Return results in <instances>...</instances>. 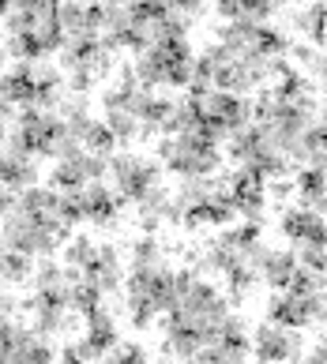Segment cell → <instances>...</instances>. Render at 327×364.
<instances>
[{
	"label": "cell",
	"instance_id": "6da1fadb",
	"mask_svg": "<svg viewBox=\"0 0 327 364\" xmlns=\"http://www.w3.org/2000/svg\"><path fill=\"white\" fill-rule=\"evenodd\" d=\"M192 57H196V49H192L188 38L166 34L162 42L135 53L132 72L143 87H151V90H158V87L181 90V87H188V75H192Z\"/></svg>",
	"mask_w": 327,
	"mask_h": 364
},
{
	"label": "cell",
	"instance_id": "7a4b0ae2",
	"mask_svg": "<svg viewBox=\"0 0 327 364\" xmlns=\"http://www.w3.org/2000/svg\"><path fill=\"white\" fill-rule=\"evenodd\" d=\"M117 46L109 38H87V42H64L61 46V72L72 94H87L105 83L117 72Z\"/></svg>",
	"mask_w": 327,
	"mask_h": 364
},
{
	"label": "cell",
	"instance_id": "3957f363",
	"mask_svg": "<svg viewBox=\"0 0 327 364\" xmlns=\"http://www.w3.org/2000/svg\"><path fill=\"white\" fill-rule=\"evenodd\" d=\"M222 146L203 143L192 132H173L158 136V166L173 177H214L222 169Z\"/></svg>",
	"mask_w": 327,
	"mask_h": 364
},
{
	"label": "cell",
	"instance_id": "277c9868",
	"mask_svg": "<svg viewBox=\"0 0 327 364\" xmlns=\"http://www.w3.org/2000/svg\"><path fill=\"white\" fill-rule=\"evenodd\" d=\"M109 192H113L120 203H135L143 192H151L155 184H162V166L147 154L135 151H113L105 158V177Z\"/></svg>",
	"mask_w": 327,
	"mask_h": 364
},
{
	"label": "cell",
	"instance_id": "5b68a950",
	"mask_svg": "<svg viewBox=\"0 0 327 364\" xmlns=\"http://www.w3.org/2000/svg\"><path fill=\"white\" fill-rule=\"evenodd\" d=\"M0 237H4V245L8 248H16V252H26V255H34V259H46V255H57L64 240L53 233L49 225H42L38 218H31L23 207L11 203L4 214H0Z\"/></svg>",
	"mask_w": 327,
	"mask_h": 364
},
{
	"label": "cell",
	"instance_id": "8992f818",
	"mask_svg": "<svg viewBox=\"0 0 327 364\" xmlns=\"http://www.w3.org/2000/svg\"><path fill=\"white\" fill-rule=\"evenodd\" d=\"M57 349H53V338H46L34 323L26 319H0V360H31V364H42L53 360Z\"/></svg>",
	"mask_w": 327,
	"mask_h": 364
},
{
	"label": "cell",
	"instance_id": "52a82bcc",
	"mask_svg": "<svg viewBox=\"0 0 327 364\" xmlns=\"http://www.w3.org/2000/svg\"><path fill=\"white\" fill-rule=\"evenodd\" d=\"M188 105L199 120H218L222 128L237 132L244 124H252V102L244 94H229V90H218V87H207V90H188Z\"/></svg>",
	"mask_w": 327,
	"mask_h": 364
},
{
	"label": "cell",
	"instance_id": "ba28073f",
	"mask_svg": "<svg viewBox=\"0 0 327 364\" xmlns=\"http://www.w3.org/2000/svg\"><path fill=\"white\" fill-rule=\"evenodd\" d=\"M222 188H226L229 203H234V210H237V218L264 225V214H267V181L260 177V173L237 166L234 173H222Z\"/></svg>",
	"mask_w": 327,
	"mask_h": 364
},
{
	"label": "cell",
	"instance_id": "9c48e42d",
	"mask_svg": "<svg viewBox=\"0 0 327 364\" xmlns=\"http://www.w3.org/2000/svg\"><path fill=\"white\" fill-rule=\"evenodd\" d=\"M267 323L294 327V331L323 323V293L301 296V293H290V289H275V296H267Z\"/></svg>",
	"mask_w": 327,
	"mask_h": 364
},
{
	"label": "cell",
	"instance_id": "30bf717a",
	"mask_svg": "<svg viewBox=\"0 0 327 364\" xmlns=\"http://www.w3.org/2000/svg\"><path fill=\"white\" fill-rule=\"evenodd\" d=\"M16 207H23L31 218H38L42 225H49L61 240H68L76 233V225L64 218L61 192H57V188H49V184H31V188H23V192H16Z\"/></svg>",
	"mask_w": 327,
	"mask_h": 364
},
{
	"label": "cell",
	"instance_id": "8fae6325",
	"mask_svg": "<svg viewBox=\"0 0 327 364\" xmlns=\"http://www.w3.org/2000/svg\"><path fill=\"white\" fill-rule=\"evenodd\" d=\"M57 31L64 42H87L102 38V4L98 0H61L57 4Z\"/></svg>",
	"mask_w": 327,
	"mask_h": 364
},
{
	"label": "cell",
	"instance_id": "7c38bea8",
	"mask_svg": "<svg viewBox=\"0 0 327 364\" xmlns=\"http://www.w3.org/2000/svg\"><path fill=\"white\" fill-rule=\"evenodd\" d=\"M102 177H105V158L90 154V151H76V154L53 161L49 188H57V192H72V188H83V184L102 181Z\"/></svg>",
	"mask_w": 327,
	"mask_h": 364
},
{
	"label": "cell",
	"instance_id": "4fadbf2b",
	"mask_svg": "<svg viewBox=\"0 0 327 364\" xmlns=\"http://www.w3.org/2000/svg\"><path fill=\"white\" fill-rule=\"evenodd\" d=\"M252 353L260 360H301L305 357L301 331L279 327V323H260L252 334Z\"/></svg>",
	"mask_w": 327,
	"mask_h": 364
},
{
	"label": "cell",
	"instance_id": "5bb4252c",
	"mask_svg": "<svg viewBox=\"0 0 327 364\" xmlns=\"http://www.w3.org/2000/svg\"><path fill=\"white\" fill-rule=\"evenodd\" d=\"M19 312L31 316V323L46 334V338L64 334L68 327H72V319H76V312L61 301V296H49V293H38V289L26 296V301H19Z\"/></svg>",
	"mask_w": 327,
	"mask_h": 364
},
{
	"label": "cell",
	"instance_id": "9a60e30c",
	"mask_svg": "<svg viewBox=\"0 0 327 364\" xmlns=\"http://www.w3.org/2000/svg\"><path fill=\"white\" fill-rule=\"evenodd\" d=\"M79 274H83L87 286H94L102 296H113L120 286H125V263H120V252L113 245H98L94 259Z\"/></svg>",
	"mask_w": 327,
	"mask_h": 364
},
{
	"label": "cell",
	"instance_id": "2e32d148",
	"mask_svg": "<svg viewBox=\"0 0 327 364\" xmlns=\"http://www.w3.org/2000/svg\"><path fill=\"white\" fill-rule=\"evenodd\" d=\"M132 207H135V222H140L143 233H158L162 225H177V222H181V214H177L166 184H155L151 192H143Z\"/></svg>",
	"mask_w": 327,
	"mask_h": 364
},
{
	"label": "cell",
	"instance_id": "e0dca14e",
	"mask_svg": "<svg viewBox=\"0 0 327 364\" xmlns=\"http://www.w3.org/2000/svg\"><path fill=\"white\" fill-rule=\"evenodd\" d=\"M279 229L290 245H305V240H323L327 237V225H323V210H312V207H286Z\"/></svg>",
	"mask_w": 327,
	"mask_h": 364
},
{
	"label": "cell",
	"instance_id": "ac0fdd59",
	"mask_svg": "<svg viewBox=\"0 0 327 364\" xmlns=\"http://www.w3.org/2000/svg\"><path fill=\"white\" fill-rule=\"evenodd\" d=\"M83 203H87V222L98 229H117L120 225V199L109 192L105 181H90L83 184Z\"/></svg>",
	"mask_w": 327,
	"mask_h": 364
},
{
	"label": "cell",
	"instance_id": "d6986e66",
	"mask_svg": "<svg viewBox=\"0 0 327 364\" xmlns=\"http://www.w3.org/2000/svg\"><path fill=\"white\" fill-rule=\"evenodd\" d=\"M0 102H8L16 113L34 105V60H16V68L0 72Z\"/></svg>",
	"mask_w": 327,
	"mask_h": 364
},
{
	"label": "cell",
	"instance_id": "ffe728a7",
	"mask_svg": "<svg viewBox=\"0 0 327 364\" xmlns=\"http://www.w3.org/2000/svg\"><path fill=\"white\" fill-rule=\"evenodd\" d=\"M79 319H83V338L105 357V349L120 338V334H117V316H113V308H109L105 301H98L94 308H87V312L79 316Z\"/></svg>",
	"mask_w": 327,
	"mask_h": 364
},
{
	"label": "cell",
	"instance_id": "44dd1931",
	"mask_svg": "<svg viewBox=\"0 0 327 364\" xmlns=\"http://www.w3.org/2000/svg\"><path fill=\"white\" fill-rule=\"evenodd\" d=\"M42 181V173H38V161L26 158V154H16V151H0V184L8 188V192H23V188H31Z\"/></svg>",
	"mask_w": 327,
	"mask_h": 364
},
{
	"label": "cell",
	"instance_id": "7402d4cb",
	"mask_svg": "<svg viewBox=\"0 0 327 364\" xmlns=\"http://www.w3.org/2000/svg\"><path fill=\"white\" fill-rule=\"evenodd\" d=\"M297 271V252L294 248H267L260 259V282L267 289H286V282Z\"/></svg>",
	"mask_w": 327,
	"mask_h": 364
},
{
	"label": "cell",
	"instance_id": "603a6c76",
	"mask_svg": "<svg viewBox=\"0 0 327 364\" xmlns=\"http://www.w3.org/2000/svg\"><path fill=\"white\" fill-rule=\"evenodd\" d=\"M294 192L301 196V207L323 210V207H327V177H323V166H305V169L294 177Z\"/></svg>",
	"mask_w": 327,
	"mask_h": 364
},
{
	"label": "cell",
	"instance_id": "cb8c5ba5",
	"mask_svg": "<svg viewBox=\"0 0 327 364\" xmlns=\"http://www.w3.org/2000/svg\"><path fill=\"white\" fill-rule=\"evenodd\" d=\"M162 267H170L166 245H162L155 233H143V237L132 245V263H128V271H162Z\"/></svg>",
	"mask_w": 327,
	"mask_h": 364
},
{
	"label": "cell",
	"instance_id": "d4e9b609",
	"mask_svg": "<svg viewBox=\"0 0 327 364\" xmlns=\"http://www.w3.org/2000/svg\"><path fill=\"white\" fill-rule=\"evenodd\" d=\"M294 31L308 38V46L323 49V38H327V4L323 0H312L305 11H297L294 16Z\"/></svg>",
	"mask_w": 327,
	"mask_h": 364
},
{
	"label": "cell",
	"instance_id": "484cf974",
	"mask_svg": "<svg viewBox=\"0 0 327 364\" xmlns=\"http://www.w3.org/2000/svg\"><path fill=\"white\" fill-rule=\"evenodd\" d=\"M162 353L192 360L199 353V338L192 331H185V327H170V323H162Z\"/></svg>",
	"mask_w": 327,
	"mask_h": 364
},
{
	"label": "cell",
	"instance_id": "4316f807",
	"mask_svg": "<svg viewBox=\"0 0 327 364\" xmlns=\"http://www.w3.org/2000/svg\"><path fill=\"white\" fill-rule=\"evenodd\" d=\"M94 252H98V240L87 237V233H72L61 245V263L72 267V271H83V267L94 259Z\"/></svg>",
	"mask_w": 327,
	"mask_h": 364
},
{
	"label": "cell",
	"instance_id": "83f0119b",
	"mask_svg": "<svg viewBox=\"0 0 327 364\" xmlns=\"http://www.w3.org/2000/svg\"><path fill=\"white\" fill-rule=\"evenodd\" d=\"M79 146H83V151H90V154H98V158H109V154H113L120 143H117L113 132L105 128V120L94 117L90 124L83 128V136H79Z\"/></svg>",
	"mask_w": 327,
	"mask_h": 364
},
{
	"label": "cell",
	"instance_id": "f1b7e54d",
	"mask_svg": "<svg viewBox=\"0 0 327 364\" xmlns=\"http://www.w3.org/2000/svg\"><path fill=\"white\" fill-rule=\"evenodd\" d=\"M34 274V255H26V252H16V248H8L4 252V286H26Z\"/></svg>",
	"mask_w": 327,
	"mask_h": 364
},
{
	"label": "cell",
	"instance_id": "f546056e",
	"mask_svg": "<svg viewBox=\"0 0 327 364\" xmlns=\"http://www.w3.org/2000/svg\"><path fill=\"white\" fill-rule=\"evenodd\" d=\"M286 289L301 293V296H316V293H323V271H308V267L297 263V271H294L290 282H286Z\"/></svg>",
	"mask_w": 327,
	"mask_h": 364
},
{
	"label": "cell",
	"instance_id": "4dcf8cb0",
	"mask_svg": "<svg viewBox=\"0 0 327 364\" xmlns=\"http://www.w3.org/2000/svg\"><path fill=\"white\" fill-rule=\"evenodd\" d=\"M241 16L237 19H252V23H271V16L282 8V0H237Z\"/></svg>",
	"mask_w": 327,
	"mask_h": 364
},
{
	"label": "cell",
	"instance_id": "1f68e13d",
	"mask_svg": "<svg viewBox=\"0 0 327 364\" xmlns=\"http://www.w3.org/2000/svg\"><path fill=\"white\" fill-rule=\"evenodd\" d=\"M323 146H327V139H323V120H320V124H312L305 132V158L301 161H308V166H323Z\"/></svg>",
	"mask_w": 327,
	"mask_h": 364
},
{
	"label": "cell",
	"instance_id": "d6a6232c",
	"mask_svg": "<svg viewBox=\"0 0 327 364\" xmlns=\"http://www.w3.org/2000/svg\"><path fill=\"white\" fill-rule=\"evenodd\" d=\"M297 252V263L308 267V271H323L327 255H323V240H305V245H294Z\"/></svg>",
	"mask_w": 327,
	"mask_h": 364
},
{
	"label": "cell",
	"instance_id": "836d02e7",
	"mask_svg": "<svg viewBox=\"0 0 327 364\" xmlns=\"http://www.w3.org/2000/svg\"><path fill=\"white\" fill-rule=\"evenodd\" d=\"M105 357L109 360H147V349L140 346V342H113V346H109L105 349Z\"/></svg>",
	"mask_w": 327,
	"mask_h": 364
},
{
	"label": "cell",
	"instance_id": "e575fe53",
	"mask_svg": "<svg viewBox=\"0 0 327 364\" xmlns=\"http://www.w3.org/2000/svg\"><path fill=\"white\" fill-rule=\"evenodd\" d=\"M61 357L64 360H102V353L94 349L87 338H79V342H68L64 349H61Z\"/></svg>",
	"mask_w": 327,
	"mask_h": 364
},
{
	"label": "cell",
	"instance_id": "d590c367",
	"mask_svg": "<svg viewBox=\"0 0 327 364\" xmlns=\"http://www.w3.org/2000/svg\"><path fill=\"white\" fill-rule=\"evenodd\" d=\"M8 316H16V301H11V296L0 289V319H8Z\"/></svg>",
	"mask_w": 327,
	"mask_h": 364
},
{
	"label": "cell",
	"instance_id": "8d00e7d4",
	"mask_svg": "<svg viewBox=\"0 0 327 364\" xmlns=\"http://www.w3.org/2000/svg\"><path fill=\"white\" fill-rule=\"evenodd\" d=\"M327 357V346H323V338L316 342V346H312V360H323Z\"/></svg>",
	"mask_w": 327,
	"mask_h": 364
},
{
	"label": "cell",
	"instance_id": "74e56055",
	"mask_svg": "<svg viewBox=\"0 0 327 364\" xmlns=\"http://www.w3.org/2000/svg\"><path fill=\"white\" fill-rule=\"evenodd\" d=\"M4 252H8V245H4V237H0V286H4Z\"/></svg>",
	"mask_w": 327,
	"mask_h": 364
},
{
	"label": "cell",
	"instance_id": "f35d334b",
	"mask_svg": "<svg viewBox=\"0 0 327 364\" xmlns=\"http://www.w3.org/2000/svg\"><path fill=\"white\" fill-rule=\"evenodd\" d=\"M4 64H8V53H4V49H0V72H4Z\"/></svg>",
	"mask_w": 327,
	"mask_h": 364
}]
</instances>
